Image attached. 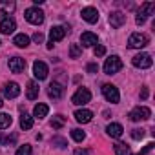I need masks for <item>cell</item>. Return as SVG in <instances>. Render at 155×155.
<instances>
[{
	"mask_svg": "<svg viewBox=\"0 0 155 155\" xmlns=\"http://www.w3.org/2000/svg\"><path fill=\"white\" fill-rule=\"evenodd\" d=\"M148 42H150V38H148L144 33H133V35H130V38H128V48H131V49H140V48H146Z\"/></svg>",
	"mask_w": 155,
	"mask_h": 155,
	"instance_id": "6da1fadb",
	"label": "cell"
},
{
	"mask_svg": "<svg viewBox=\"0 0 155 155\" xmlns=\"http://www.w3.org/2000/svg\"><path fill=\"white\" fill-rule=\"evenodd\" d=\"M120 69H122V60H120L117 55L106 58V62H104V73H106V75H115V73L120 71Z\"/></svg>",
	"mask_w": 155,
	"mask_h": 155,
	"instance_id": "7a4b0ae2",
	"label": "cell"
},
{
	"mask_svg": "<svg viewBox=\"0 0 155 155\" xmlns=\"http://www.w3.org/2000/svg\"><path fill=\"white\" fill-rule=\"evenodd\" d=\"M90 101H91V93H90V90H86V88H79V90L73 93V97H71V102L77 104V106H84V104H88Z\"/></svg>",
	"mask_w": 155,
	"mask_h": 155,
	"instance_id": "3957f363",
	"label": "cell"
},
{
	"mask_svg": "<svg viewBox=\"0 0 155 155\" xmlns=\"http://www.w3.org/2000/svg\"><path fill=\"white\" fill-rule=\"evenodd\" d=\"M131 64H133L135 68L146 69V68H151L153 58H151V55H150V53H139V55H135V57L131 58Z\"/></svg>",
	"mask_w": 155,
	"mask_h": 155,
	"instance_id": "277c9868",
	"label": "cell"
},
{
	"mask_svg": "<svg viewBox=\"0 0 155 155\" xmlns=\"http://www.w3.org/2000/svg\"><path fill=\"white\" fill-rule=\"evenodd\" d=\"M26 20L29 24L38 26V24L44 22V11L38 9V8H29V9H26Z\"/></svg>",
	"mask_w": 155,
	"mask_h": 155,
	"instance_id": "5b68a950",
	"label": "cell"
},
{
	"mask_svg": "<svg viewBox=\"0 0 155 155\" xmlns=\"http://www.w3.org/2000/svg\"><path fill=\"white\" fill-rule=\"evenodd\" d=\"M102 95H104V99H106L108 102H111V104H117L119 99H120L119 90H117L113 84H104V86H102Z\"/></svg>",
	"mask_w": 155,
	"mask_h": 155,
	"instance_id": "8992f818",
	"label": "cell"
},
{
	"mask_svg": "<svg viewBox=\"0 0 155 155\" xmlns=\"http://www.w3.org/2000/svg\"><path fill=\"white\" fill-rule=\"evenodd\" d=\"M150 117H151V111H150V108H146V106H139V108H135V110L130 111V120H133V122L146 120V119H150Z\"/></svg>",
	"mask_w": 155,
	"mask_h": 155,
	"instance_id": "52a82bcc",
	"label": "cell"
},
{
	"mask_svg": "<svg viewBox=\"0 0 155 155\" xmlns=\"http://www.w3.org/2000/svg\"><path fill=\"white\" fill-rule=\"evenodd\" d=\"M68 33V28L64 26H53L49 29V42H60Z\"/></svg>",
	"mask_w": 155,
	"mask_h": 155,
	"instance_id": "ba28073f",
	"label": "cell"
},
{
	"mask_svg": "<svg viewBox=\"0 0 155 155\" xmlns=\"http://www.w3.org/2000/svg\"><path fill=\"white\" fill-rule=\"evenodd\" d=\"M33 75H35V79L44 81L46 77H48V66L42 60H35V64H33Z\"/></svg>",
	"mask_w": 155,
	"mask_h": 155,
	"instance_id": "9c48e42d",
	"label": "cell"
},
{
	"mask_svg": "<svg viewBox=\"0 0 155 155\" xmlns=\"http://www.w3.org/2000/svg\"><path fill=\"white\" fill-rule=\"evenodd\" d=\"M2 93H4V97H8V99H15V97L20 95V88H18L17 82H8V84H4V88H2Z\"/></svg>",
	"mask_w": 155,
	"mask_h": 155,
	"instance_id": "30bf717a",
	"label": "cell"
},
{
	"mask_svg": "<svg viewBox=\"0 0 155 155\" xmlns=\"http://www.w3.org/2000/svg\"><path fill=\"white\" fill-rule=\"evenodd\" d=\"M15 29H17V24H15V20H13V18H9V17L2 18V22H0V33H4V35H11Z\"/></svg>",
	"mask_w": 155,
	"mask_h": 155,
	"instance_id": "8fae6325",
	"label": "cell"
},
{
	"mask_svg": "<svg viewBox=\"0 0 155 155\" xmlns=\"http://www.w3.org/2000/svg\"><path fill=\"white\" fill-rule=\"evenodd\" d=\"M81 15H82V18H84L88 24H95V22L99 20V11H97L95 8H84Z\"/></svg>",
	"mask_w": 155,
	"mask_h": 155,
	"instance_id": "7c38bea8",
	"label": "cell"
},
{
	"mask_svg": "<svg viewBox=\"0 0 155 155\" xmlns=\"http://www.w3.org/2000/svg\"><path fill=\"white\" fill-rule=\"evenodd\" d=\"M9 69H11L13 73H22V71L26 69V60L20 58V57H13V58H9Z\"/></svg>",
	"mask_w": 155,
	"mask_h": 155,
	"instance_id": "4fadbf2b",
	"label": "cell"
},
{
	"mask_svg": "<svg viewBox=\"0 0 155 155\" xmlns=\"http://www.w3.org/2000/svg\"><path fill=\"white\" fill-rule=\"evenodd\" d=\"M124 22H126V15H124V13L113 11V13L110 15V24H111V28H120V26H124Z\"/></svg>",
	"mask_w": 155,
	"mask_h": 155,
	"instance_id": "5bb4252c",
	"label": "cell"
},
{
	"mask_svg": "<svg viewBox=\"0 0 155 155\" xmlns=\"http://www.w3.org/2000/svg\"><path fill=\"white\" fill-rule=\"evenodd\" d=\"M81 42H82V46L91 48V46H95V44L99 42V38H97L95 33H91V31H84V33L81 35Z\"/></svg>",
	"mask_w": 155,
	"mask_h": 155,
	"instance_id": "9a60e30c",
	"label": "cell"
},
{
	"mask_svg": "<svg viewBox=\"0 0 155 155\" xmlns=\"http://www.w3.org/2000/svg\"><path fill=\"white\" fill-rule=\"evenodd\" d=\"M93 119V113L90 110H77L75 111V120L77 122H81V124H86Z\"/></svg>",
	"mask_w": 155,
	"mask_h": 155,
	"instance_id": "2e32d148",
	"label": "cell"
},
{
	"mask_svg": "<svg viewBox=\"0 0 155 155\" xmlns=\"http://www.w3.org/2000/svg\"><path fill=\"white\" fill-rule=\"evenodd\" d=\"M48 95H49L51 99H55V101H57V99H60V97L64 95V88H62L58 82H51V84H49V88H48Z\"/></svg>",
	"mask_w": 155,
	"mask_h": 155,
	"instance_id": "e0dca14e",
	"label": "cell"
},
{
	"mask_svg": "<svg viewBox=\"0 0 155 155\" xmlns=\"http://www.w3.org/2000/svg\"><path fill=\"white\" fill-rule=\"evenodd\" d=\"M122 131H124V128H122L120 124H117V122H111V124L106 128V133H108L110 137H113V139H119V137L122 135Z\"/></svg>",
	"mask_w": 155,
	"mask_h": 155,
	"instance_id": "ac0fdd59",
	"label": "cell"
},
{
	"mask_svg": "<svg viewBox=\"0 0 155 155\" xmlns=\"http://www.w3.org/2000/svg\"><path fill=\"white\" fill-rule=\"evenodd\" d=\"M155 13V2H144L142 6H140V9H139V13L137 15H140V17H150V15H153Z\"/></svg>",
	"mask_w": 155,
	"mask_h": 155,
	"instance_id": "d6986e66",
	"label": "cell"
},
{
	"mask_svg": "<svg viewBox=\"0 0 155 155\" xmlns=\"http://www.w3.org/2000/svg\"><path fill=\"white\" fill-rule=\"evenodd\" d=\"M26 97H28L29 101H35V99L38 97V84H37L35 81H29V82H28V93H26Z\"/></svg>",
	"mask_w": 155,
	"mask_h": 155,
	"instance_id": "ffe728a7",
	"label": "cell"
},
{
	"mask_svg": "<svg viewBox=\"0 0 155 155\" xmlns=\"http://www.w3.org/2000/svg\"><path fill=\"white\" fill-rule=\"evenodd\" d=\"M20 128L22 130H31L33 128V117L29 113H26V111L20 115Z\"/></svg>",
	"mask_w": 155,
	"mask_h": 155,
	"instance_id": "44dd1931",
	"label": "cell"
},
{
	"mask_svg": "<svg viewBox=\"0 0 155 155\" xmlns=\"http://www.w3.org/2000/svg\"><path fill=\"white\" fill-rule=\"evenodd\" d=\"M13 44H15L17 48H28V46H29V37L24 35V33H20V35H17V37L13 38Z\"/></svg>",
	"mask_w": 155,
	"mask_h": 155,
	"instance_id": "7402d4cb",
	"label": "cell"
},
{
	"mask_svg": "<svg viewBox=\"0 0 155 155\" xmlns=\"http://www.w3.org/2000/svg\"><path fill=\"white\" fill-rule=\"evenodd\" d=\"M48 111H49V108H48L46 104H37L35 110H33V117H37V119H44V117L48 115Z\"/></svg>",
	"mask_w": 155,
	"mask_h": 155,
	"instance_id": "603a6c76",
	"label": "cell"
},
{
	"mask_svg": "<svg viewBox=\"0 0 155 155\" xmlns=\"http://www.w3.org/2000/svg\"><path fill=\"white\" fill-rule=\"evenodd\" d=\"M115 153H117V155H131V150H130L128 144L117 142V144H115Z\"/></svg>",
	"mask_w": 155,
	"mask_h": 155,
	"instance_id": "cb8c5ba5",
	"label": "cell"
},
{
	"mask_svg": "<svg viewBox=\"0 0 155 155\" xmlns=\"http://www.w3.org/2000/svg\"><path fill=\"white\" fill-rule=\"evenodd\" d=\"M15 4L13 2H0V15H8L11 11H15Z\"/></svg>",
	"mask_w": 155,
	"mask_h": 155,
	"instance_id": "d4e9b609",
	"label": "cell"
},
{
	"mask_svg": "<svg viewBox=\"0 0 155 155\" xmlns=\"http://www.w3.org/2000/svg\"><path fill=\"white\" fill-rule=\"evenodd\" d=\"M11 122H13V119H11L8 113H0V130L9 128V126H11Z\"/></svg>",
	"mask_w": 155,
	"mask_h": 155,
	"instance_id": "484cf974",
	"label": "cell"
},
{
	"mask_svg": "<svg viewBox=\"0 0 155 155\" xmlns=\"http://www.w3.org/2000/svg\"><path fill=\"white\" fill-rule=\"evenodd\" d=\"M82 55V48L79 46V44H71V48H69V57L71 58H79Z\"/></svg>",
	"mask_w": 155,
	"mask_h": 155,
	"instance_id": "4316f807",
	"label": "cell"
},
{
	"mask_svg": "<svg viewBox=\"0 0 155 155\" xmlns=\"http://www.w3.org/2000/svg\"><path fill=\"white\" fill-rule=\"evenodd\" d=\"M71 137H73V140H77V142H82L84 137H86V133H84L82 130H79V128H75V130H71Z\"/></svg>",
	"mask_w": 155,
	"mask_h": 155,
	"instance_id": "83f0119b",
	"label": "cell"
},
{
	"mask_svg": "<svg viewBox=\"0 0 155 155\" xmlns=\"http://www.w3.org/2000/svg\"><path fill=\"white\" fill-rule=\"evenodd\" d=\"M64 122H66V119H64L62 115H57V117H53V120H51V128L60 130V128L64 126Z\"/></svg>",
	"mask_w": 155,
	"mask_h": 155,
	"instance_id": "f1b7e54d",
	"label": "cell"
},
{
	"mask_svg": "<svg viewBox=\"0 0 155 155\" xmlns=\"http://www.w3.org/2000/svg\"><path fill=\"white\" fill-rule=\"evenodd\" d=\"M15 155H33V150H31L29 144H24V146H20V148L17 150Z\"/></svg>",
	"mask_w": 155,
	"mask_h": 155,
	"instance_id": "f546056e",
	"label": "cell"
},
{
	"mask_svg": "<svg viewBox=\"0 0 155 155\" xmlns=\"http://www.w3.org/2000/svg\"><path fill=\"white\" fill-rule=\"evenodd\" d=\"M17 140V135H11V137H4L2 133H0V144H15Z\"/></svg>",
	"mask_w": 155,
	"mask_h": 155,
	"instance_id": "4dcf8cb0",
	"label": "cell"
},
{
	"mask_svg": "<svg viewBox=\"0 0 155 155\" xmlns=\"http://www.w3.org/2000/svg\"><path fill=\"white\" fill-rule=\"evenodd\" d=\"M142 137H144V130H139V128L131 130V139H135V140H140Z\"/></svg>",
	"mask_w": 155,
	"mask_h": 155,
	"instance_id": "1f68e13d",
	"label": "cell"
},
{
	"mask_svg": "<svg viewBox=\"0 0 155 155\" xmlns=\"http://www.w3.org/2000/svg\"><path fill=\"white\" fill-rule=\"evenodd\" d=\"M93 53H95V57H102V55L106 53V48H104V46H95Z\"/></svg>",
	"mask_w": 155,
	"mask_h": 155,
	"instance_id": "d6a6232c",
	"label": "cell"
},
{
	"mask_svg": "<svg viewBox=\"0 0 155 155\" xmlns=\"http://www.w3.org/2000/svg\"><path fill=\"white\" fill-rule=\"evenodd\" d=\"M153 148H155V144H153V142H150V144H146V146H144V148L140 150V155H146V153H150V151H151Z\"/></svg>",
	"mask_w": 155,
	"mask_h": 155,
	"instance_id": "836d02e7",
	"label": "cell"
},
{
	"mask_svg": "<svg viewBox=\"0 0 155 155\" xmlns=\"http://www.w3.org/2000/svg\"><path fill=\"white\" fill-rule=\"evenodd\" d=\"M53 144H58L60 148H66V146H68V142H66L64 139H60V137H55V139H53Z\"/></svg>",
	"mask_w": 155,
	"mask_h": 155,
	"instance_id": "e575fe53",
	"label": "cell"
},
{
	"mask_svg": "<svg viewBox=\"0 0 155 155\" xmlns=\"http://www.w3.org/2000/svg\"><path fill=\"white\" fill-rule=\"evenodd\" d=\"M33 40H35L37 44H40V42H44V35L38 31V33H35V35H33Z\"/></svg>",
	"mask_w": 155,
	"mask_h": 155,
	"instance_id": "d590c367",
	"label": "cell"
},
{
	"mask_svg": "<svg viewBox=\"0 0 155 155\" xmlns=\"http://www.w3.org/2000/svg\"><path fill=\"white\" fill-rule=\"evenodd\" d=\"M86 69H88V73H97V71H99V66L91 62V64H88V68H86Z\"/></svg>",
	"mask_w": 155,
	"mask_h": 155,
	"instance_id": "8d00e7d4",
	"label": "cell"
},
{
	"mask_svg": "<svg viewBox=\"0 0 155 155\" xmlns=\"http://www.w3.org/2000/svg\"><path fill=\"white\" fill-rule=\"evenodd\" d=\"M135 22H137L139 26H142V24L146 22V18H144V17H140V15H137V18H135Z\"/></svg>",
	"mask_w": 155,
	"mask_h": 155,
	"instance_id": "74e56055",
	"label": "cell"
},
{
	"mask_svg": "<svg viewBox=\"0 0 155 155\" xmlns=\"http://www.w3.org/2000/svg\"><path fill=\"white\" fill-rule=\"evenodd\" d=\"M75 155H88V151H86V150H81V148H79V150H75Z\"/></svg>",
	"mask_w": 155,
	"mask_h": 155,
	"instance_id": "f35d334b",
	"label": "cell"
},
{
	"mask_svg": "<svg viewBox=\"0 0 155 155\" xmlns=\"http://www.w3.org/2000/svg\"><path fill=\"white\" fill-rule=\"evenodd\" d=\"M146 97H148V90H146V88H144V90H142V91H140V99H146Z\"/></svg>",
	"mask_w": 155,
	"mask_h": 155,
	"instance_id": "ab89813d",
	"label": "cell"
},
{
	"mask_svg": "<svg viewBox=\"0 0 155 155\" xmlns=\"http://www.w3.org/2000/svg\"><path fill=\"white\" fill-rule=\"evenodd\" d=\"M0 108H2V99H0Z\"/></svg>",
	"mask_w": 155,
	"mask_h": 155,
	"instance_id": "60d3db41",
	"label": "cell"
}]
</instances>
